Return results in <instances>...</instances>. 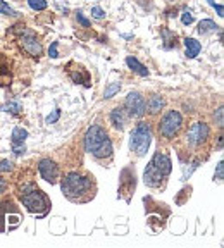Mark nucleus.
Masks as SVG:
<instances>
[{
	"label": "nucleus",
	"instance_id": "1",
	"mask_svg": "<svg viewBox=\"0 0 224 248\" xmlns=\"http://www.w3.org/2000/svg\"><path fill=\"white\" fill-rule=\"evenodd\" d=\"M62 195L73 203H88L97 197L98 186L95 181V176L81 170H71L61 179Z\"/></svg>",
	"mask_w": 224,
	"mask_h": 248
},
{
	"label": "nucleus",
	"instance_id": "2",
	"mask_svg": "<svg viewBox=\"0 0 224 248\" xmlns=\"http://www.w3.org/2000/svg\"><path fill=\"white\" fill-rule=\"evenodd\" d=\"M23 207L28 210L30 214H33L38 219H43L47 214L50 212L52 209V202L48 198V195L40 188L35 183H26L23 185V188L17 193Z\"/></svg>",
	"mask_w": 224,
	"mask_h": 248
},
{
	"label": "nucleus",
	"instance_id": "3",
	"mask_svg": "<svg viewBox=\"0 0 224 248\" xmlns=\"http://www.w3.org/2000/svg\"><path fill=\"white\" fill-rule=\"evenodd\" d=\"M85 152H88L97 160H112L114 148L109 133L100 124H92L85 133Z\"/></svg>",
	"mask_w": 224,
	"mask_h": 248
},
{
	"label": "nucleus",
	"instance_id": "4",
	"mask_svg": "<svg viewBox=\"0 0 224 248\" xmlns=\"http://www.w3.org/2000/svg\"><path fill=\"white\" fill-rule=\"evenodd\" d=\"M24 221L23 210L12 198H0V234H7L19 228Z\"/></svg>",
	"mask_w": 224,
	"mask_h": 248
},
{
	"label": "nucleus",
	"instance_id": "5",
	"mask_svg": "<svg viewBox=\"0 0 224 248\" xmlns=\"http://www.w3.org/2000/svg\"><path fill=\"white\" fill-rule=\"evenodd\" d=\"M152 143V129L150 124L145 121H140L131 131L129 136V150L136 155V157H145L150 148Z\"/></svg>",
	"mask_w": 224,
	"mask_h": 248
},
{
	"label": "nucleus",
	"instance_id": "6",
	"mask_svg": "<svg viewBox=\"0 0 224 248\" xmlns=\"http://www.w3.org/2000/svg\"><path fill=\"white\" fill-rule=\"evenodd\" d=\"M181 128H183V116L178 110H167L162 116V119H160V123H159V133L166 140H173L174 136H178Z\"/></svg>",
	"mask_w": 224,
	"mask_h": 248
},
{
	"label": "nucleus",
	"instance_id": "7",
	"mask_svg": "<svg viewBox=\"0 0 224 248\" xmlns=\"http://www.w3.org/2000/svg\"><path fill=\"white\" fill-rule=\"evenodd\" d=\"M135 190H136L135 167H124V169L121 170V176H119V195H117V197L123 198L126 203H129Z\"/></svg>",
	"mask_w": 224,
	"mask_h": 248
},
{
	"label": "nucleus",
	"instance_id": "8",
	"mask_svg": "<svg viewBox=\"0 0 224 248\" xmlns=\"http://www.w3.org/2000/svg\"><path fill=\"white\" fill-rule=\"evenodd\" d=\"M145 105H147V100L143 97L140 92H131L128 93L126 100H124V110L128 112V116L131 119H142L147 110H145Z\"/></svg>",
	"mask_w": 224,
	"mask_h": 248
},
{
	"label": "nucleus",
	"instance_id": "9",
	"mask_svg": "<svg viewBox=\"0 0 224 248\" xmlns=\"http://www.w3.org/2000/svg\"><path fill=\"white\" fill-rule=\"evenodd\" d=\"M143 183L152 188V190H164L167 185V178L154 166V162H148L145 167V172H143Z\"/></svg>",
	"mask_w": 224,
	"mask_h": 248
},
{
	"label": "nucleus",
	"instance_id": "10",
	"mask_svg": "<svg viewBox=\"0 0 224 248\" xmlns=\"http://www.w3.org/2000/svg\"><path fill=\"white\" fill-rule=\"evenodd\" d=\"M209 126L205 123H193L192 124V128L188 129L186 133V141H188L192 147L198 148L202 145H205V141L209 140Z\"/></svg>",
	"mask_w": 224,
	"mask_h": 248
},
{
	"label": "nucleus",
	"instance_id": "11",
	"mask_svg": "<svg viewBox=\"0 0 224 248\" xmlns=\"http://www.w3.org/2000/svg\"><path fill=\"white\" fill-rule=\"evenodd\" d=\"M38 172L42 176L43 181L50 183V185H57L59 176H61V169L52 159H42L38 162Z\"/></svg>",
	"mask_w": 224,
	"mask_h": 248
},
{
	"label": "nucleus",
	"instance_id": "12",
	"mask_svg": "<svg viewBox=\"0 0 224 248\" xmlns=\"http://www.w3.org/2000/svg\"><path fill=\"white\" fill-rule=\"evenodd\" d=\"M150 160L154 162V166L157 167L164 176H166V178H169L171 172H173V160H171V155L167 154V152H164V150L159 148Z\"/></svg>",
	"mask_w": 224,
	"mask_h": 248
},
{
	"label": "nucleus",
	"instance_id": "13",
	"mask_svg": "<svg viewBox=\"0 0 224 248\" xmlns=\"http://www.w3.org/2000/svg\"><path fill=\"white\" fill-rule=\"evenodd\" d=\"M21 45L33 57H40L42 55V43L38 42V38L35 36L33 31H24L23 36H21Z\"/></svg>",
	"mask_w": 224,
	"mask_h": 248
},
{
	"label": "nucleus",
	"instance_id": "14",
	"mask_svg": "<svg viewBox=\"0 0 224 248\" xmlns=\"http://www.w3.org/2000/svg\"><path fill=\"white\" fill-rule=\"evenodd\" d=\"M109 119H111V124L114 126V129H117V131H124L131 117L128 116V112L124 110V107H116L111 112Z\"/></svg>",
	"mask_w": 224,
	"mask_h": 248
},
{
	"label": "nucleus",
	"instance_id": "15",
	"mask_svg": "<svg viewBox=\"0 0 224 248\" xmlns=\"http://www.w3.org/2000/svg\"><path fill=\"white\" fill-rule=\"evenodd\" d=\"M164 105H166V102H164V98L160 97V95H152V97L147 100L145 110H147L150 116H157V114H160V110L164 108Z\"/></svg>",
	"mask_w": 224,
	"mask_h": 248
},
{
	"label": "nucleus",
	"instance_id": "16",
	"mask_svg": "<svg viewBox=\"0 0 224 248\" xmlns=\"http://www.w3.org/2000/svg\"><path fill=\"white\" fill-rule=\"evenodd\" d=\"M69 76L76 85H83V86H86V88H90V74L86 69L78 67V69L69 71Z\"/></svg>",
	"mask_w": 224,
	"mask_h": 248
},
{
	"label": "nucleus",
	"instance_id": "17",
	"mask_svg": "<svg viewBox=\"0 0 224 248\" xmlns=\"http://www.w3.org/2000/svg\"><path fill=\"white\" fill-rule=\"evenodd\" d=\"M126 66L129 67V69L133 71V73H136L138 76H143V78H147L148 74H150V71L147 69V66H143L142 62L138 61L136 57H126Z\"/></svg>",
	"mask_w": 224,
	"mask_h": 248
},
{
	"label": "nucleus",
	"instance_id": "18",
	"mask_svg": "<svg viewBox=\"0 0 224 248\" xmlns=\"http://www.w3.org/2000/svg\"><path fill=\"white\" fill-rule=\"evenodd\" d=\"M185 48H186V57L195 59L202 52V43L197 38H185Z\"/></svg>",
	"mask_w": 224,
	"mask_h": 248
},
{
	"label": "nucleus",
	"instance_id": "19",
	"mask_svg": "<svg viewBox=\"0 0 224 248\" xmlns=\"http://www.w3.org/2000/svg\"><path fill=\"white\" fill-rule=\"evenodd\" d=\"M217 30H219V26H217L212 19H202L200 23H198V28H197L198 35H202V36L210 35V33H216Z\"/></svg>",
	"mask_w": 224,
	"mask_h": 248
},
{
	"label": "nucleus",
	"instance_id": "20",
	"mask_svg": "<svg viewBox=\"0 0 224 248\" xmlns=\"http://www.w3.org/2000/svg\"><path fill=\"white\" fill-rule=\"evenodd\" d=\"M28 136H30V133H28L24 128H19V126H17V128L12 129L11 141H12V143H24Z\"/></svg>",
	"mask_w": 224,
	"mask_h": 248
},
{
	"label": "nucleus",
	"instance_id": "21",
	"mask_svg": "<svg viewBox=\"0 0 224 248\" xmlns=\"http://www.w3.org/2000/svg\"><path fill=\"white\" fill-rule=\"evenodd\" d=\"M119 90H121V83L119 81L109 83V86L105 88V92H104V98H112L116 93H119Z\"/></svg>",
	"mask_w": 224,
	"mask_h": 248
},
{
	"label": "nucleus",
	"instance_id": "22",
	"mask_svg": "<svg viewBox=\"0 0 224 248\" xmlns=\"http://www.w3.org/2000/svg\"><path fill=\"white\" fill-rule=\"evenodd\" d=\"M0 14L4 16H11V17H16L17 16V12L14 11V9L11 7V5L5 2V0H0Z\"/></svg>",
	"mask_w": 224,
	"mask_h": 248
},
{
	"label": "nucleus",
	"instance_id": "23",
	"mask_svg": "<svg viewBox=\"0 0 224 248\" xmlns=\"http://www.w3.org/2000/svg\"><path fill=\"white\" fill-rule=\"evenodd\" d=\"M28 5H30L33 11L40 12V11H45L47 9V0H28Z\"/></svg>",
	"mask_w": 224,
	"mask_h": 248
},
{
	"label": "nucleus",
	"instance_id": "24",
	"mask_svg": "<svg viewBox=\"0 0 224 248\" xmlns=\"http://www.w3.org/2000/svg\"><path fill=\"white\" fill-rule=\"evenodd\" d=\"M223 179H224V162L219 160L216 166V172H214V181L223 183Z\"/></svg>",
	"mask_w": 224,
	"mask_h": 248
},
{
	"label": "nucleus",
	"instance_id": "25",
	"mask_svg": "<svg viewBox=\"0 0 224 248\" xmlns=\"http://www.w3.org/2000/svg\"><path fill=\"white\" fill-rule=\"evenodd\" d=\"M4 112H11V114H19L21 112V104H16V102H11V104H5L2 107Z\"/></svg>",
	"mask_w": 224,
	"mask_h": 248
},
{
	"label": "nucleus",
	"instance_id": "26",
	"mask_svg": "<svg viewBox=\"0 0 224 248\" xmlns=\"http://www.w3.org/2000/svg\"><path fill=\"white\" fill-rule=\"evenodd\" d=\"M193 21H195L193 12L188 11V9H186V11H183V14H181V23L185 24V26H190V24L193 23Z\"/></svg>",
	"mask_w": 224,
	"mask_h": 248
},
{
	"label": "nucleus",
	"instance_id": "27",
	"mask_svg": "<svg viewBox=\"0 0 224 248\" xmlns=\"http://www.w3.org/2000/svg\"><path fill=\"white\" fill-rule=\"evenodd\" d=\"M59 117H61V108H55L54 112L48 114V116L45 117V123L47 124H54V123H57V121H59Z\"/></svg>",
	"mask_w": 224,
	"mask_h": 248
},
{
	"label": "nucleus",
	"instance_id": "28",
	"mask_svg": "<svg viewBox=\"0 0 224 248\" xmlns=\"http://www.w3.org/2000/svg\"><path fill=\"white\" fill-rule=\"evenodd\" d=\"M12 169H14V164H12L9 159L0 160V172H11Z\"/></svg>",
	"mask_w": 224,
	"mask_h": 248
},
{
	"label": "nucleus",
	"instance_id": "29",
	"mask_svg": "<svg viewBox=\"0 0 224 248\" xmlns=\"http://www.w3.org/2000/svg\"><path fill=\"white\" fill-rule=\"evenodd\" d=\"M92 16L95 17V19H104L105 17V11L102 7H92Z\"/></svg>",
	"mask_w": 224,
	"mask_h": 248
},
{
	"label": "nucleus",
	"instance_id": "30",
	"mask_svg": "<svg viewBox=\"0 0 224 248\" xmlns=\"http://www.w3.org/2000/svg\"><path fill=\"white\" fill-rule=\"evenodd\" d=\"M76 19H78V23L81 24L83 28H90V21L86 19L85 16H83V12H81V11H78V12H76Z\"/></svg>",
	"mask_w": 224,
	"mask_h": 248
},
{
	"label": "nucleus",
	"instance_id": "31",
	"mask_svg": "<svg viewBox=\"0 0 224 248\" xmlns=\"http://www.w3.org/2000/svg\"><path fill=\"white\" fill-rule=\"evenodd\" d=\"M12 152L16 155H23L26 152V147H24V143H12Z\"/></svg>",
	"mask_w": 224,
	"mask_h": 248
},
{
	"label": "nucleus",
	"instance_id": "32",
	"mask_svg": "<svg viewBox=\"0 0 224 248\" xmlns=\"http://www.w3.org/2000/svg\"><path fill=\"white\" fill-rule=\"evenodd\" d=\"M57 46H59V42H54V43L50 45V48H48V55H50L52 59H57V57H59Z\"/></svg>",
	"mask_w": 224,
	"mask_h": 248
},
{
	"label": "nucleus",
	"instance_id": "33",
	"mask_svg": "<svg viewBox=\"0 0 224 248\" xmlns=\"http://www.w3.org/2000/svg\"><path fill=\"white\" fill-rule=\"evenodd\" d=\"M207 2H209V5H212V7L216 9V11H217V16H219V17H224V9H223V5H221V4H216L214 0H207Z\"/></svg>",
	"mask_w": 224,
	"mask_h": 248
},
{
	"label": "nucleus",
	"instance_id": "34",
	"mask_svg": "<svg viewBox=\"0 0 224 248\" xmlns=\"http://www.w3.org/2000/svg\"><path fill=\"white\" fill-rule=\"evenodd\" d=\"M214 119H216L217 126H219V128H223V107L217 108V112L214 114Z\"/></svg>",
	"mask_w": 224,
	"mask_h": 248
},
{
	"label": "nucleus",
	"instance_id": "35",
	"mask_svg": "<svg viewBox=\"0 0 224 248\" xmlns=\"http://www.w3.org/2000/svg\"><path fill=\"white\" fill-rule=\"evenodd\" d=\"M9 188V183H7V179H4V178H0V193H4L5 190Z\"/></svg>",
	"mask_w": 224,
	"mask_h": 248
}]
</instances>
